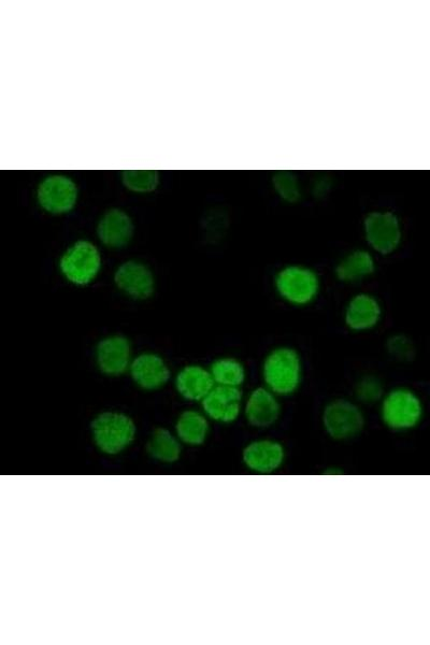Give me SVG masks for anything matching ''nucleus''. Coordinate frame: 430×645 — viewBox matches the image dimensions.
Masks as SVG:
<instances>
[{"label":"nucleus","mask_w":430,"mask_h":645,"mask_svg":"<svg viewBox=\"0 0 430 645\" xmlns=\"http://www.w3.org/2000/svg\"><path fill=\"white\" fill-rule=\"evenodd\" d=\"M172 386L179 398L186 403L200 404L214 387L208 366L188 363L174 371Z\"/></svg>","instance_id":"17"},{"label":"nucleus","mask_w":430,"mask_h":645,"mask_svg":"<svg viewBox=\"0 0 430 645\" xmlns=\"http://www.w3.org/2000/svg\"><path fill=\"white\" fill-rule=\"evenodd\" d=\"M243 400L242 389L214 385L199 405L211 423L232 425L242 417Z\"/></svg>","instance_id":"15"},{"label":"nucleus","mask_w":430,"mask_h":645,"mask_svg":"<svg viewBox=\"0 0 430 645\" xmlns=\"http://www.w3.org/2000/svg\"><path fill=\"white\" fill-rule=\"evenodd\" d=\"M386 392L383 379L376 374H365L354 383V400L357 404L372 406L380 403Z\"/></svg>","instance_id":"23"},{"label":"nucleus","mask_w":430,"mask_h":645,"mask_svg":"<svg viewBox=\"0 0 430 645\" xmlns=\"http://www.w3.org/2000/svg\"><path fill=\"white\" fill-rule=\"evenodd\" d=\"M333 186L332 179L329 177H318L314 180L312 184V193L314 197L323 198L329 191H331Z\"/></svg>","instance_id":"26"},{"label":"nucleus","mask_w":430,"mask_h":645,"mask_svg":"<svg viewBox=\"0 0 430 645\" xmlns=\"http://www.w3.org/2000/svg\"><path fill=\"white\" fill-rule=\"evenodd\" d=\"M286 451L275 439L260 438L250 441L242 451V462L256 475H272L285 463Z\"/></svg>","instance_id":"16"},{"label":"nucleus","mask_w":430,"mask_h":645,"mask_svg":"<svg viewBox=\"0 0 430 645\" xmlns=\"http://www.w3.org/2000/svg\"><path fill=\"white\" fill-rule=\"evenodd\" d=\"M272 288L277 297L292 308H307L317 301L323 290L320 272L305 264L280 267L272 277Z\"/></svg>","instance_id":"3"},{"label":"nucleus","mask_w":430,"mask_h":645,"mask_svg":"<svg viewBox=\"0 0 430 645\" xmlns=\"http://www.w3.org/2000/svg\"><path fill=\"white\" fill-rule=\"evenodd\" d=\"M121 180L124 188L136 195H149L159 188L161 176L155 170H125Z\"/></svg>","instance_id":"24"},{"label":"nucleus","mask_w":430,"mask_h":645,"mask_svg":"<svg viewBox=\"0 0 430 645\" xmlns=\"http://www.w3.org/2000/svg\"><path fill=\"white\" fill-rule=\"evenodd\" d=\"M182 443L174 430L159 427L153 430L147 442V451L154 461L163 464H174L180 460Z\"/></svg>","instance_id":"21"},{"label":"nucleus","mask_w":430,"mask_h":645,"mask_svg":"<svg viewBox=\"0 0 430 645\" xmlns=\"http://www.w3.org/2000/svg\"><path fill=\"white\" fill-rule=\"evenodd\" d=\"M322 426L329 438L348 441L360 436L366 426V415L355 400L338 397L329 400L322 411Z\"/></svg>","instance_id":"10"},{"label":"nucleus","mask_w":430,"mask_h":645,"mask_svg":"<svg viewBox=\"0 0 430 645\" xmlns=\"http://www.w3.org/2000/svg\"><path fill=\"white\" fill-rule=\"evenodd\" d=\"M377 258L365 248H356L343 254L334 267V276L342 284L365 282L376 275Z\"/></svg>","instance_id":"18"},{"label":"nucleus","mask_w":430,"mask_h":645,"mask_svg":"<svg viewBox=\"0 0 430 645\" xmlns=\"http://www.w3.org/2000/svg\"><path fill=\"white\" fill-rule=\"evenodd\" d=\"M208 368L215 385L242 389L247 383V366L236 356L222 355L214 358Z\"/></svg>","instance_id":"20"},{"label":"nucleus","mask_w":430,"mask_h":645,"mask_svg":"<svg viewBox=\"0 0 430 645\" xmlns=\"http://www.w3.org/2000/svg\"><path fill=\"white\" fill-rule=\"evenodd\" d=\"M367 249L375 255L391 256L403 245L404 227L398 214L391 210H374L363 221Z\"/></svg>","instance_id":"9"},{"label":"nucleus","mask_w":430,"mask_h":645,"mask_svg":"<svg viewBox=\"0 0 430 645\" xmlns=\"http://www.w3.org/2000/svg\"><path fill=\"white\" fill-rule=\"evenodd\" d=\"M80 199L77 181L64 172H52L37 184L35 200L41 212L51 217H66L73 213Z\"/></svg>","instance_id":"7"},{"label":"nucleus","mask_w":430,"mask_h":645,"mask_svg":"<svg viewBox=\"0 0 430 645\" xmlns=\"http://www.w3.org/2000/svg\"><path fill=\"white\" fill-rule=\"evenodd\" d=\"M112 284L123 298L132 303H148L157 292V277L154 269L140 258H126L112 271Z\"/></svg>","instance_id":"6"},{"label":"nucleus","mask_w":430,"mask_h":645,"mask_svg":"<svg viewBox=\"0 0 430 645\" xmlns=\"http://www.w3.org/2000/svg\"><path fill=\"white\" fill-rule=\"evenodd\" d=\"M174 376L167 358L154 350L136 352L127 377L143 393L160 392L167 387Z\"/></svg>","instance_id":"11"},{"label":"nucleus","mask_w":430,"mask_h":645,"mask_svg":"<svg viewBox=\"0 0 430 645\" xmlns=\"http://www.w3.org/2000/svg\"><path fill=\"white\" fill-rule=\"evenodd\" d=\"M135 235L133 215L121 207L105 210L95 224V240L104 250L123 251L132 245Z\"/></svg>","instance_id":"12"},{"label":"nucleus","mask_w":430,"mask_h":645,"mask_svg":"<svg viewBox=\"0 0 430 645\" xmlns=\"http://www.w3.org/2000/svg\"><path fill=\"white\" fill-rule=\"evenodd\" d=\"M282 415L281 398L264 385L255 386L245 395L242 417L255 429H269L277 425Z\"/></svg>","instance_id":"14"},{"label":"nucleus","mask_w":430,"mask_h":645,"mask_svg":"<svg viewBox=\"0 0 430 645\" xmlns=\"http://www.w3.org/2000/svg\"><path fill=\"white\" fill-rule=\"evenodd\" d=\"M386 355L394 363L408 365L417 360L418 347L414 340L407 334L394 333L384 342Z\"/></svg>","instance_id":"22"},{"label":"nucleus","mask_w":430,"mask_h":645,"mask_svg":"<svg viewBox=\"0 0 430 645\" xmlns=\"http://www.w3.org/2000/svg\"><path fill=\"white\" fill-rule=\"evenodd\" d=\"M104 269V249L85 237L71 241L56 260L57 274L75 289L90 288L102 278Z\"/></svg>","instance_id":"1"},{"label":"nucleus","mask_w":430,"mask_h":645,"mask_svg":"<svg viewBox=\"0 0 430 645\" xmlns=\"http://www.w3.org/2000/svg\"><path fill=\"white\" fill-rule=\"evenodd\" d=\"M91 436L96 449L107 456L126 452L137 439L138 428L128 413L120 410L99 412L91 422Z\"/></svg>","instance_id":"5"},{"label":"nucleus","mask_w":430,"mask_h":645,"mask_svg":"<svg viewBox=\"0 0 430 645\" xmlns=\"http://www.w3.org/2000/svg\"><path fill=\"white\" fill-rule=\"evenodd\" d=\"M275 192L286 204H297L303 198V190L298 178L290 171H279L272 178Z\"/></svg>","instance_id":"25"},{"label":"nucleus","mask_w":430,"mask_h":645,"mask_svg":"<svg viewBox=\"0 0 430 645\" xmlns=\"http://www.w3.org/2000/svg\"><path fill=\"white\" fill-rule=\"evenodd\" d=\"M135 354L131 337L122 333H110L96 341L92 358L100 376L107 379H121L127 376Z\"/></svg>","instance_id":"8"},{"label":"nucleus","mask_w":430,"mask_h":645,"mask_svg":"<svg viewBox=\"0 0 430 645\" xmlns=\"http://www.w3.org/2000/svg\"><path fill=\"white\" fill-rule=\"evenodd\" d=\"M304 378V358L295 347L280 344L265 354L261 364L262 383L280 398L297 394Z\"/></svg>","instance_id":"2"},{"label":"nucleus","mask_w":430,"mask_h":645,"mask_svg":"<svg viewBox=\"0 0 430 645\" xmlns=\"http://www.w3.org/2000/svg\"><path fill=\"white\" fill-rule=\"evenodd\" d=\"M384 317L380 298L370 292L353 294L343 307L342 322L353 334H366L375 331Z\"/></svg>","instance_id":"13"},{"label":"nucleus","mask_w":430,"mask_h":645,"mask_svg":"<svg viewBox=\"0 0 430 645\" xmlns=\"http://www.w3.org/2000/svg\"><path fill=\"white\" fill-rule=\"evenodd\" d=\"M379 414L382 424L393 432H410L422 423L425 414L424 401L421 395L405 385H398L386 390L379 403Z\"/></svg>","instance_id":"4"},{"label":"nucleus","mask_w":430,"mask_h":645,"mask_svg":"<svg viewBox=\"0 0 430 645\" xmlns=\"http://www.w3.org/2000/svg\"><path fill=\"white\" fill-rule=\"evenodd\" d=\"M172 430L182 446L197 448L207 442L211 422L202 409L188 408L178 415Z\"/></svg>","instance_id":"19"}]
</instances>
